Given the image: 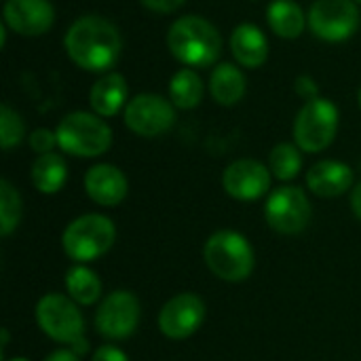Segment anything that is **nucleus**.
I'll list each match as a JSON object with an SVG mask.
<instances>
[{
  "label": "nucleus",
  "instance_id": "obj_1",
  "mask_svg": "<svg viewBox=\"0 0 361 361\" xmlns=\"http://www.w3.org/2000/svg\"><path fill=\"white\" fill-rule=\"evenodd\" d=\"M63 47L78 68L87 72H108L121 57L123 38L112 21L99 15H85L70 25Z\"/></svg>",
  "mask_w": 361,
  "mask_h": 361
},
{
  "label": "nucleus",
  "instance_id": "obj_2",
  "mask_svg": "<svg viewBox=\"0 0 361 361\" xmlns=\"http://www.w3.org/2000/svg\"><path fill=\"white\" fill-rule=\"evenodd\" d=\"M167 49L184 68H207L222 53V36L212 21L199 15H186L171 23Z\"/></svg>",
  "mask_w": 361,
  "mask_h": 361
},
{
  "label": "nucleus",
  "instance_id": "obj_3",
  "mask_svg": "<svg viewBox=\"0 0 361 361\" xmlns=\"http://www.w3.org/2000/svg\"><path fill=\"white\" fill-rule=\"evenodd\" d=\"M203 260L207 269L222 281L241 283L256 267V254L250 241L237 231H218L203 245Z\"/></svg>",
  "mask_w": 361,
  "mask_h": 361
},
{
  "label": "nucleus",
  "instance_id": "obj_4",
  "mask_svg": "<svg viewBox=\"0 0 361 361\" xmlns=\"http://www.w3.org/2000/svg\"><path fill=\"white\" fill-rule=\"evenodd\" d=\"M55 133H57V146L66 154L78 159L102 157L112 146V129L95 112L76 110L66 114L59 121Z\"/></svg>",
  "mask_w": 361,
  "mask_h": 361
},
{
  "label": "nucleus",
  "instance_id": "obj_5",
  "mask_svg": "<svg viewBox=\"0 0 361 361\" xmlns=\"http://www.w3.org/2000/svg\"><path fill=\"white\" fill-rule=\"evenodd\" d=\"M116 241V226L104 214H85L72 220L61 233V250L76 264L106 256Z\"/></svg>",
  "mask_w": 361,
  "mask_h": 361
},
{
  "label": "nucleus",
  "instance_id": "obj_6",
  "mask_svg": "<svg viewBox=\"0 0 361 361\" xmlns=\"http://www.w3.org/2000/svg\"><path fill=\"white\" fill-rule=\"evenodd\" d=\"M338 108L326 97L305 102L294 121V144L309 154L326 150L338 133Z\"/></svg>",
  "mask_w": 361,
  "mask_h": 361
},
{
  "label": "nucleus",
  "instance_id": "obj_7",
  "mask_svg": "<svg viewBox=\"0 0 361 361\" xmlns=\"http://www.w3.org/2000/svg\"><path fill=\"white\" fill-rule=\"evenodd\" d=\"M36 324L44 336L55 343L72 347L76 341L85 338V319L78 305L59 292L44 294L36 305Z\"/></svg>",
  "mask_w": 361,
  "mask_h": 361
},
{
  "label": "nucleus",
  "instance_id": "obj_8",
  "mask_svg": "<svg viewBox=\"0 0 361 361\" xmlns=\"http://www.w3.org/2000/svg\"><path fill=\"white\" fill-rule=\"evenodd\" d=\"M313 216L309 197L298 186L275 188L264 203V220L279 235H300L307 231Z\"/></svg>",
  "mask_w": 361,
  "mask_h": 361
},
{
  "label": "nucleus",
  "instance_id": "obj_9",
  "mask_svg": "<svg viewBox=\"0 0 361 361\" xmlns=\"http://www.w3.org/2000/svg\"><path fill=\"white\" fill-rule=\"evenodd\" d=\"M142 319V305L129 290H114L106 294L95 311V330L106 341L129 338Z\"/></svg>",
  "mask_w": 361,
  "mask_h": 361
},
{
  "label": "nucleus",
  "instance_id": "obj_10",
  "mask_svg": "<svg viewBox=\"0 0 361 361\" xmlns=\"http://www.w3.org/2000/svg\"><path fill=\"white\" fill-rule=\"evenodd\" d=\"M176 123V106L159 93H140L125 106V125L140 137H159Z\"/></svg>",
  "mask_w": 361,
  "mask_h": 361
},
{
  "label": "nucleus",
  "instance_id": "obj_11",
  "mask_svg": "<svg viewBox=\"0 0 361 361\" xmlns=\"http://www.w3.org/2000/svg\"><path fill=\"white\" fill-rule=\"evenodd\" d=\"M307 19L317 38L343 42L360 27V8L353 0H315Z\"/></svg>",
  "mask_w": 361,
  "mask_h": 361
},
{
  "label": "nucleus",
  "instance_id": "obj_12",
  "mask_svg": "<svg viewBox=\"0 0 361 361\" xmlns=\"http://www.w3.org/2000/svg\"><path fill=\"white\" fill-rule=\"evenodd\" d=\"M205 322V302L192 294L182 292L169 298L159 311V330L169 341L190 338Z\"/></svg>",
  "mask_w": 361,
  "mask_h": 361
},
{
  "label": "nucleus",
  "instance_id": "obj_13",
  "mask_svg": "<svg viewBox=\"0 0 361 361\" xmlns=\"http://www.w3.org/2000/svg\"><path fill=\"white\" fill-rule=\"evenodd\" d=\"M222 186L231 199L258 201L271 190V169L256 159L233 161L222 173Z\"/></svg>",
  "mask_w": 361,
  "mask_h": 361
},
{
  "label": "nucleus",
  "instance_id": "obj_14",
  "mask_svg": "<svg viewBox=\"0 0 361 361\" xmlns=\"http://www.w3.org/2000/svg\"><path fill=\"white\" fill-rule=\"evenodd\" d=\"M2 19L21 36H42L55 21V8L49 0H4Z\"/></svg>",
  "mask_w": 361,
  "mask_h": 361
},
{
  "label": "nucleus",
  "instance_id": "obj_15",
  "mask_svg": "<svg viewBox=\"0 0 361 361\" xmlns=\"http://www.w3.org/2000/svg\"><path fill=\"white\" fill-rule=\"evenodd\" d=\"M87 197L102 207H116L125 201L129 192L127 176L110 163H97L85 173Z\"/></svg>",
  "mask_w": 361,
  "mask_h": 361
},
{
  "label": "nucleus",
  "instance_id": "obj_16",
  "mask_svg": "<svg viewBox=\"0 0 361 361\" xmlns=\"http://www.w3.org/2000/svg\"><path fill=\"white\" fill-rule=\"evenodd\" d=\"M307 186L313 195L324 199L341 197L353 190V169L343 161H319L307 171Z\"/></svg>",
  "mask_w": 361,
  "mask_h": 361
},
{
  "label": "nucleus",
  "instance_id": "obj_17",
  "mask_svg": "<svg viewBox=\"0 0 361 361\" xmlns=\"http://www.w3.org/2000/svg\"><path fill=\"white\" fill-rule=\"evenodd\" d=\"M129 87L123 74L118 72H108L99 80L93 82L91 93H89V104L95 114L102 118L118 114L129 102Z\"/></svg>",
  "mask_w": 361,
  "mask_h": 361
},
{
  "label": "nucleus",
  "instance_id": "obj_18",
  "mask_svg": "<svg viewBox=\"0 0 361 361\" xmlns=\"http://www.w3.org/2000/svg\"><path fill=\"white\" fill-rule=\"evenodd\" d=\"M231 51L239 66L260 68L269 59V40L254 23H239L231 34Z\"/></svg>",
  "mask_w": 361,
  "mask_h": 361
},
{
  "label": "nucleus",
  "instance_id": "obj_19",
  "mask_svg": "<svg viewBox=\"0 0 361 361\" xmlns=\"http://www.w3.org/2000/svg\"><path fill=\"white\" fill-rule=\"evenodd\" d=\"M245 89H247L245 76L237 66L224 61L214 68L212 78H209V91H212V97L220 106L239 104L245 95Z\"/></svg>",
  "mask_w": 361,
  "mask_h": 361
},
{
  "label": "nucleus",
  "instance_id": "obj_20",
  "mask_svg": "<svg viewBox=\"0 0 361 361\" xmlns=\"http://www.w3.org/2000/svg\"><path fill=\"white\" fill-rule=\"evenodd\" d=\"M30 180L34 188L42 195H55L63 188L68 180V165L66 159L57 152L40 154L30 169Z\"/></svg>",
  "mask_w": 361,
  "mask_h": 361
},
{
  "label": "nucleus",
  "instance_id": "obj_21",
  "mask_svg": "<svg viewBox=\"0 0 361 361\" xmlns=\"http://www.w3.org/2000/svg\"><path fill=\"white\" fill-rule=\"evenodd\" d=\"M267 21L273 34L286 40L298 38L305 32V23H309L302 8L292 0H273L267 8Z\"/></svg>",
  "mask_w": 361,
  "mask_h": 361
},
{
  "label": "nucleus",
  "instance_id": "obj_22",
  "mask_svg": "<svg viewBox=\"0 0 361 361\" xmlns=\"http://www.w3.org/2000/svg\"><path fill=\"white\" fill-rule=\"evenodd\" d=\"M66 290L78 307H91L102 300L104 286L97 273L87 264H74L66 273Z\"/></svg>",
  "mask_w": 361,
  "mask_h": 361
},
{
  "label": "nucleus",
  "instance_id": "obj_23",
  "mask_svg": "<svg viewBox=\"0 0 361 361\" xmlns=\"http://www.w3.org/2000/svg\"><path fill=\"white\" fill-rule=\"evenodd\" d=\"M169 99L180 110H192L203 99V80L195 68L178 70L169 80Z\"/></svg>",
  "mask_w": 361,
  "mask_h": 361
},
{
  "label": "nucleus",
  "instance_id": "obj_24",
  "mask_svg": "<svg viewBox=\"0 0 361 361\" xmlns=\"http://www.w3.org/2000/svg\"><path fill=\"white\" fill-rule=\"evenodd\" d=\"M269 169L281 182L294 180L302 169V150L292 142H279L269 154Z\"/></svg>",
  "mask_w": 361,
  "mask_h": 361
},
{
  "label": "nucleus",
  "instance_id": "obj_25",
  "mask_svg": "<svg viewBox=\"0 0 361 361\" xmlns=\"http://www.w3.org/2000/svg\"><path fill=\"white\" fill-rule=\"evenodd\" d=\"M23 214V201L19 190L8 182L0 180V235L8 237L17 231Z\"/></svg>",
  "mask_w": 361,
  "mask_h": 361
},
{
  "label": "nucleus",
  "instance_id": "obj_26",
  "mask_svg": "<svg viewBox=\"0 0 361 361\" xmlns=\"http://www.w3.org/2000/svg\"><path fill=\"white\" fill-rule=\"evenodd\" d=\"M23 137H25V123H23V118L11 106L2 104L0 106V144H2V148L4 150L15 148V146L21 144Z\"/></svg>",
  "mask_w": 361,
  "mask_h": 361
},
{
  "label": "nucleus",
  "instance_id": "obj_27",
  "mask_svg": "<svg viewBox=\"0 0 361 361\" xmlns=\"http://www.w3.org/2000/svg\"><path fill=\"white\" fill-rule=\"evenodd\" d=\"M30 142V148L40 157V154H49L53 152V148L57 146V133L47 129V127H40V129H34L27 137Z\"/></svg>",
  "mask_w": 361,
  "mask_h": 361
},
{
  "label": "nucleus",
  "instance_id": "obj_28",
  "mask_svg": "<svg viewBox=\"0 0 361 361\" xmlns=\"http://www.w3.org/2000/svg\"><path fill=\"white\" fill-rule=\"evenodd\" d=\"M91 361H131L127 357V353L114 345H102L99 349H95Z\"/></svg>",
  "mask_w": 361,
  "mask_h": 361
},
{
  "label": "nucleus",
  "instance_id": "obj_29",
  "mask_svg": "<svg viewBox=\"0 0 361 361\" xmlns=\"http://www.w3.org/2000/svg\"><path fill=\"white\" fill-rule=\"evenodd\" d=\"M296 93L309 102V99L319 97V87H317V82L309 74H302V76L296 78Z\"/></svg>",
  "mask_w": 361,
  "mask_h": 361
},
{
  "label": "nucleus",
  "instance_id": "obj_30",
  "mask_svg": "<svg viewBox=\"0 0 361 361\" xmlns=\"http://www.w3.org/2000/svg\"><path fill=\"white\" fill-rule=\"evenodd\" d=\"M186 0H142V4L152 13H173L178 11Z\"/></svg>",
  "mask_w": 361,
  "mask_h": 361
},
{
  "label": "nucleus",
  "instance_id": "obj_31",
  "mask_svg": "<svg viewBox=\"0 0 361 361\" xmlns=\"http://www.w3.org/2000/svg\"><path fill=\"white\" fill-rule=\"evenodd\" d=\"M44 361H80V355H76L70 347L68 349H55L53 353H49Z\"/></svg>",
  "mask_w": 361,
  "mask_h": 361
},
{
  "label": "nucleus",
  "instance_id": "obj_32",
  "mask_svg": "<svg viewBox=\"0 0 361 361\" xmlns=\"http://www.w3.org/2000/svg\"><path fill=\"white\" fill-rule=\"evenodd\" d=\"M349 203H351V212H353V216H355V218L361 222V182H357V184L353 186Z\"/></svg>",
  "mask_w": 361,
  "mask_h": 361
},
{
  "label": "nucleus",
  "instance_id": "obj_33",
  "mask_svg": "<svg viewBox=\"0 0 361 361\" xmlns=\"http://www.w3.org/2000/svg\"><path fill=\"white\" fill-rule=\"evenodd\" d=\"M4 361H30L27 357H13V360H4Z\"/></svg>",
  "mask_w": 361,
  "mask_h": 361
},
{
  "label": "nucleus",
  "instance_id": "obj_34",
  "mask_svg": "<svg viewBox=\"0 0 361 361\" xmlns=\"http://www.w3.org/2000/svg\"><path fill=\"white\" fill-rule=\"evenodd\" d=\"M357 99H360V108H361V87H360V93H357Z\"/></svg>",
  "mask_w": 361,
  "mask_h": 361
},
{
  "label": "nucleus",
  "instance_id": "obj_35",
  "mask_svg": "<svg viewBox=\"0 0 361 361\" xmlns=\"http://www.w3.org/2000/svg\"><path fill=\"white\" fill-rule=\"evenodd\" d=\"M357 2H361V0H357Z\"/></svg>",
  "mask_w": 361,
  "mask_h": 361
}]
</instances>
